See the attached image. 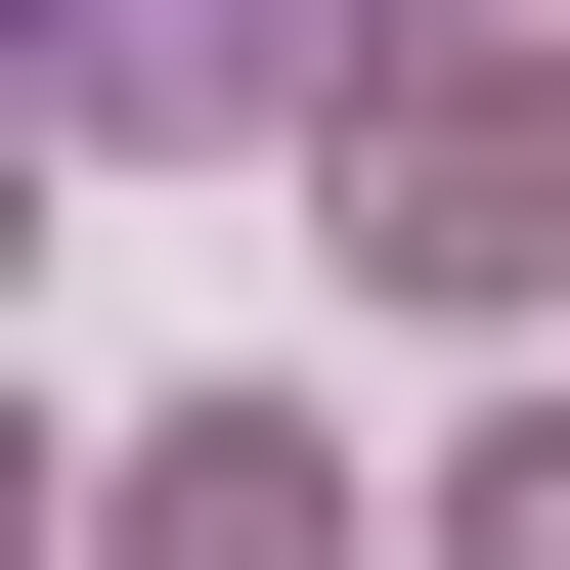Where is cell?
<instances>
[{"mask_svg": "<svg viewBox=\"0 0 570 570\" xmlns=\"http://www.w3.org/2000/svg\"><path fill=\"white\" fill-rule=\"evenodd\" d=\"M132 570H352V483H307L264 395H176V439H132Z\"/></svg>", "mask_w": 570, "mask_h": 570, "instance_id": "cell-3", "label": "cell"}, {"mask_svg": "<svg viewBox=\"0 0 570 570\" xmlns=\"http://www.w3.org/2000/svg\"><path fill=\"white\" fill-rule=\"evenodd\" d=\"M352 45H439V0H45L88 132H219V88H352Z\"/></svg>", "mask_w": 570, "mask_h": 570, "instance_id": "cell-2", "label": "cell"}, {"mask_svg": "<svg viewBox=\"0 0 570 570\" xmlns=\"http://www.w3.org/2000/svg\"><path fill=\"white\" fill-rule=\"evenodd\" d=\"M439 570H570V395H527V439H483V483H439Z\"/></svg>", "mask_w": 570, "mask_h": 570, "instance_id": "cell-4", "label": "cell"}, {"mask_svg": "<svg viewBox=\"0 0 570 570\" xmlns=\"http://www.w3.org/2000/svg\"><path fill=\"white\" fill-rule=\"evenodd\" d=\"M352 264H395V307H570V88L395 132V176H352Z\"/></svg>", "mask_w": 570, "mask_h": 570, "instance_id": "cell-1", "label": "cell"}]
</instances>
